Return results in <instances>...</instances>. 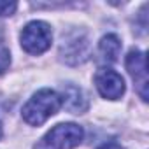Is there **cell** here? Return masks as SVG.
I'll return each instance as SVG.
<instances>
[{"label":"cell","mask_w":149,"mask_h":149,"mask_svg":"<svg viewBox=\"0 0 149 149\" xmlns=\"http://www.w3.org/2000/svg\"><path fill=\"white\" fill-rule=\"evenodd\" d=\"M84 132L76 123H60L53 126L33 149H74L83 142Z\"/></svg>","instance_id":"2"},{"label":"cell","mask_w":149,"mask_h":149,"mask_svg":"<svg viewBox=\"0 0 149 149\" xmlns=\"http://www.w3.org/2000/svg\"><path fill=\"white\" fill-rule=\"evenodd\" d=\"M86 54H88V40L84 37H79V33L68 37L63 35V44L60 47V56L63 58V61L70 65H77L88 58Z\"/></svg>","instance_id":"6"},{"label":"cell","mask_w":149,"mask_h":149,"mask_svg":"<svg viewBox=\"0 0 149 149\" xmlns=\"http://www.w3.org/2000/svg\"><path fill=\"white\" fill-rule=\"evenodd\" d=\"M98 49H100V54L104 56L105 61H116L119 53H121V40L118 35L114 33H107L100 39V44H98Z\"/></svg>","instance_id":"8"},{"label":"cell","mask_w":149,"mask_h":149,"mask_svg":"<svg viewBox=\"0 0 149 149\" xmlns=\"http://www.w3.org/2000/svg\"><path fill=\"white\" fill-rule=\"evenodd\" d=\"M95 86L98 93L109 100H118L125 95V79L109 67H104L95 74Z\"/></svg>","instance_id":"4"},{"label":"cell","mask_w":149,"mask_h":149,"mask_svg":"<svg viewBox=\"0 0 149 149\" xmlns=\"http://www.w3.org/2000/svg\"><path fill=\"white\" fill-rule=\"evenodd\" d=\"M61 105L72 114H83L88 109V100L83 90L76 84H65L61 88Z\"/></svg>","instance_id":"7"},{"label":"cell","mask_w":149,"mask_h":149,"mask_svg":"<svg viewBox=\"0 0 149 149\" xmlns=\"http://www.w3.org/2000/svg\"><path fill=\"white\" fill-rule=\"evenodd\" d=\"M9 65H11V53L7 49V46L0 40V76L6 74V70L9 68Z\"/></svg>","instance_id":"9"},{"label":"cell","mask_w":149,"mask_h":149,"mask_svg":"<svg viewBox=\"0 0 149 149\" xmlns=\"http://www.w3.org/2000/svg\"><path fill=\"white\" fill-rule=\"evenodd\" d=\"M21 47L28 54H42L51 47L53 42V32L51 26L44 21H30L19 35Z\"/></svg>","instance_id":"3"},{"label":"cell","mask_w":149,"mask_h":149,"mask_svg":"<svg viewBox=\"0 0 149 149\" xmlns=\"http://www.w3.org/2000/svg\"><path fill=\"white\" fill-rule=\"evenodd\" d=\"M61 107V97L49 88L39 90L25 105L21 111L23 119L32 126L44 125L51 116H54Z\"/></svg>","instance_id":"1"},{"label":"cell","mask_w":149,"mask_h":149,"mask_svg":"<svg viewBox=\"0 0 149 149\" xmlns=\"http://www.w3.org/2000/svg\"><path fill=\"white\" fill-rule=\"evenodd\" d=\"M125 65H126V70L132 76L135 86H137V91L140 95V98L146 102L147 100V67H146V54L139 49H132L128 54H126V60H125Z\"/></svg>","instance_id":"5"},{"label":"cell","mask_w":149,"mask_h":149,"mask_svg":"<svg viewBox=\"0 0 149 149\" xmlns=\"http://www.w3.org/2000/svg\"><path fill=\"white\" fill-rule=\"evenodd\" d=\"M98 149H125L121 144H118V142H114V140H111V142H105V144H102Z\"/></svg>","instance_id":"11"},{"label":"cell","mask_w":149,"mask_h":149,"mask_svg":"<svg viewBox=\"0 0 149 149\" xmlns=\"http://www.w3.org/2000/svg\"><path fill=\"white\" fill-rule=\"evenodd\" d=\"M18 9L16 2H0V16H11Z\"/></svg>","instance_id":"10"},{"label":"cell","mask_w":149,"mask_h":149,"mask_svg":"<svg viewBox=\"0 0 149 149\" xmlns=\"http://www.w3.org/2000/svg\"><path fill=\"white\" fill-rule=\"evenodd\" d=\"M2 133H4V132H2V123H0V139H2Z\"/></svg>","instance_id":"12"}]
</instances>
